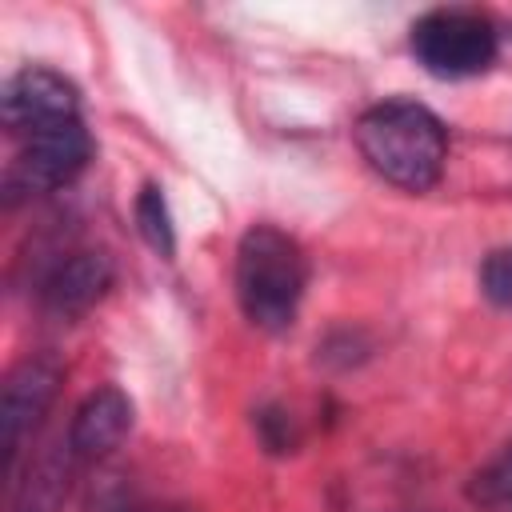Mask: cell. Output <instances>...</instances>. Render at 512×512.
I'll list each match as a JSON object with an SVG mask.
<instances>
[{
	"mask_svg": "<svg viewBox=\"0 0 512 512\" xmlns=\"http://www.w3.org/2000/svg\"><path fill=\"white\" fill-rule=\"evenodd\" d=\"M112 288V260L104 252H68L40 284V304L60 316L76 320L84 316L104 292Z\"/></svg>",
	"mask_w": 512,
	"mask_h": 512,
	"instance_id": "cell-7",
	"label": "cell"
},
{
	"mask_svg": "<svg viewBox=\"0 0 512 512\" xmlns=\"http://www.w3.org/2000/svg\"><path fill=\"white\" fill-rule=\"evenodd\" d=\"M468 496H472L476 504H484V508H504V504H512V444H508L500 456H492V460L472 476Z\"/></svg>",
	"mask_w": 512,
	"mask_h": 512,
	"instance_id": "cell-11",
	"label": "cell"
},
{
	"mask_svg": "<svg viewBox=\"0 0 512 512\" xmlns=\"http://www.w3.org/2000/svg\"><path fill=\"white\" fill-rule=\"evenodd\" d=\"M480 292L496 308H512V244L484 256V264H480Z\"/></svg>",
	"mask_w": 512,
	"mask_h": 512,
	"instance_id": "cell-12",
	"label": "cell"
},
{
	"mask_svg": "<svg viewBox=\"0 0 512 512\" xmlns=\"http://www.w3.org/2000/svg\"><path fill=\"white\" fill-rule=\"evenodd\" d=\"M308 284L300 244L276 224H252L236 244V300L264 332H284L296 320Z\"/></svg>",
	"mask_w": 512,
	"mask_h": 512,
	"instance_id": "cell-2",
	"label": "cell"
},
{
	"mask_svg": "<svg viewBox=\"0 0 512 512\" xmlns=\"http://www.w3.org/2000/svg\"><path fill=\"white\" fill-rule=\"evenodd\" d=\"M132 428V400L120 388H96L80 400L68 424V452L76 460H96L112 452Z\"/></svg>",
	"mask_w": 512,
	"mask_h": 512,
	"instance_id": "cell-8",
	"label": "cell"
},
{
	"mask_svg": "<svg viewBox=\"0 0 512 512\" xmlns=\"http://www.w3.org/2000/svg\"><path fill=\"white\" fill-rule=\"evenodd\" d=\"M412 56L440 80L480 76L496 60V28L488 16L468 8H436L412 24Z\"/></svg>",
	"mask_w": 512,
	"mask_h": 512,
	"instance_id": "cell-3",
	"label": "cell"
},
{
	"mask_svg": "<svg viewBox=\"0 0 512 512\" xmlns=\"http://www.w3.org/2000/svg\"><path fill=\"white\" fill-rule=\"evenodd\" d=\"M0 116L12 136L28 140L40 128L80 120V96H76L72 80H64L60 72L28 64L16 76H8V84L0 92Z\"/></svg>",
	"mask_w": 512,
	"mask_h": 512,
	"instance_id": "cell-5",
	"label": "cell"
},
{
	"mask_svg": "<svg viewBox=\"0 0 512 512\" xmlns=\"http://www.w3.org/2000/svg\"><path fill=\"white\" fill-rule=\"evenodd\" d=\"M88 160H92V136L84 120H64V124L32 132L20 156L4 172V204L72 184L88 168Z\"/></svg>",
	"mask_w": 512,
	"mask_h": 512,
	"instance_id": "cell-4",
	"label": "cell"
},
{
	"mask_svg": "<svg viewBox=\"0 0 512 512\" xmlns=\"http://www.w3.org/2000/svg\"><path fill=\"white\" fill-rule=\"evenodd\" d=\"M132 216H136V228H140L144 244H148L156 256L172 260V252H176V228H172V212H168V200H164V188H160V184L148 180V184L136 192Z\"/></svg>",
	"mask_w": 512,
	"mask_h": 512,
	"instance_id": "cell-10",
	"label": "cell"
},
{
	"mask_svg": "<svg viewBox=\"0 0 512 512\" xmlns=\"http://www.w3.org/2000/svg\"><path fill=\"white\" fill-rule=\"evenodd\" d=\"M60 360L40 352L20 360L8 376H4V392H0V416H4V448H8V472L16 476V460H20V444L28 436V428L40 424V416L48 412L56 388H60Z\"/></svg>",
	"mask_w": 512,
	"mask_h": 512,
	"instance_id": "cell-6",
	"label": "cell"
},
{
	"mask_svg": "<svg viewBox=\"0 0 512 512\" xmlns=\"http://www.w3.org/2000/svg\"><path fill=\"white\" fill-rule=\"evenodd\" d=\"M72 452H52L40 464L28 468V476L16 484V500L12 512H56L60 500L68 496V468H72Z\"/></svg>",
	"mask_w": 512,
	"mask_h": 512,
	"instance_id": "cell-9",
	"label": "cell"
},
{
	"mask_svg": "<svg viewBox=\"0 0 512 512\" xmlns=\"http://www.w3.org/2000/svg\"><path fill=\"white\" fill-rule=\"evenodd\" d=\"M256 428H260V440L268 452H292L296 436H292V420L280 412V408H264L256 416Z\"/></svg>",
	"mask_w": 512,
	"mask_h": 512,
	"instance_id": "cell-13",
	"label": "cell"
},
{
	"mask_svg": "<svg viewBox=\"0 0 512 512\" xmlns=\"http://www.w3.org/2000/svg\"><path fill=\"white\" fill-rule=\"evenodd\" d=\"M356 148L376 176L404 192H428L448 160L440 116L416 100H380L356 120Z\"/></svg>",
	"mask_w": 512,
	"mask_h": 512,
	"instance_id": "cell-1",
	"label": "cell"
}]
</instances>
